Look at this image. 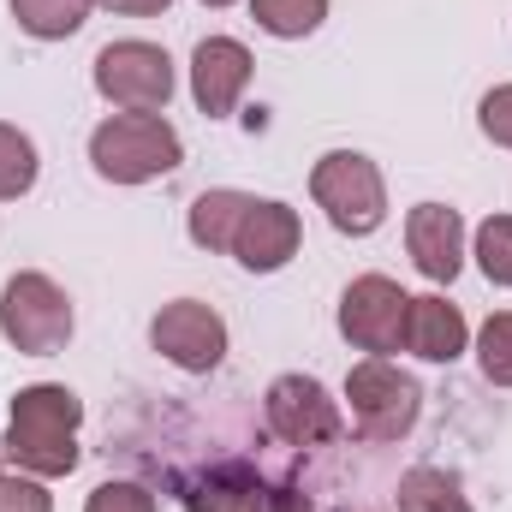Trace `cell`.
<instances>
[{
  "instance_id": "cell-15",
  "label": "cell",
  "mask_w": 512,
  "mask_h": 512,
  "mask_svg": "<svg viewBox=\"0 0 512 512\" xmlns=\"http://www.w3.org/2000/svg\"><path fill=\"white\" fill-rule=\"evenodd\" d=\"M251 203L256 197H245V191H203V197L191 203V245H203V251H233L239 221H245Z\"/></svg>"
},
{
  "instance_id": "cell-13",
  "label": "cell",
  "mask_w": 512,
  "mask_h": 512,
  "mask_svg": "<svg viewBox=\"0 0 512 512\" xmlns=\"http://www.w3.org/2000/svg\"><path fill=\"white\" fill-rule=\"evenodd\" d=\"M405 346L417 358H429V364H453L465 352V316H459V304H447V298H411Z\"/></svg>"
},
{
  "instance_id": "cell-8",
  "label": "cell",
  "mask_w": 512,
  "mask_h": 512,
  "mask_svg": "<svg viewBox=\"0 0 512 512\" xmlns=\"http://www.w3.org/2000/svg\"><path fill=\"white\" fill-rule=\"evenodd\" d=\"M149 340H155V352H161L167 364H179V370H191V376H203V370H215V364L227 358V322H221L203 298L167 304V310L149 322Z\"/></svg>"
},
{
  "instance_id": "cell-6",
  "label": "cell",
  "mask_w": 512,
  "mask_h": 512,
  "mask_svg": "<svg viewBox=\"0 0 512 512\" xmlns=\"http://www.w3.org/2000/svg\"><path fill=\"white\" fill-rule=\"evenodd\" d=\"M96 90L126 114H161L173 102V60L155 42H108L96 54Z\"/></svg>"
},
{
  "instance_id": "cell-14",
  "label": "cell",
  "mask_w": 512,
  "mask_h": 512,
  "mask_svg": "<svg viewBox=\"0 0 512 512\" xmlns=\"http://www.w3.org/2000/svg\"><path fill=\"white\" fill-rule=\"evenodd\" d=\"M185 507L191 512H268V489L256 483L245 465H227V471H209L185 489Z\"/></svg>"
},
{
  "instance_id": "cell-12",
  "label": "cell",
  "mask_w": 512,
  "mask_h": 512,
  "mask_svg": "<svg viewBox=\"0 0 512 512\" xmlns=\"http://www.w3.org/2000/svg\"><path fill=\"white\" fill-rule=\"evenodd\" d=\"M405 245H411V262H417L429 280H453L459 262H465V221H459V209H447V203H417L411 221H405Z\"/></svg>"
},
{
  "instance_id": "cell-2",
  "label": "cell",
  "mask_w": 512,
  "mask_h": 512,
  "mask_svg": "<svg viewBox=\"0 0 512 512\" xmlns=\"http://www.w3.org/2000/svg\"><path fill=\"white\" fill-rule=\"evenodd\" d=\"M90 161L114 185H143V179L173 173L185 161V143L161 114H114L90 131Z\"/></svg>"
},
{
  "instance_id": "cell-27",
  "label": "cell",
  "mask_w": 512,
  "mask_h": 512,
  "mask_svg": "<svg viewBox=\"0 0 512 512\" xmlns=\"http://www.w3.org/2000/svg\"><path fill=\"white\" fill-rule=\"evenodd\" d=\"M203 6H233V0H203Z\"/></svg>"
},
{
  "instance_id": "cell-10",
  "label": "cell",
  "mask_w": 512,
  "mask_h": 512,
  "mask_svg": "<svg viewBox=\"0 0 512 512\" xmlns=\"http://www.w3.org/2000/svg\"><path fill=\"white\" fill-rule=\"evenodd\" d=\"M245 84H251V48L245 42H233V36L197 42V54H191V96H197V108L209 120H227L239 108Z\"/></svg>"
},
{
  "instance_id": "cell-5",
  "label": "cell",
  "mask_w": 512,
  "mask_h": 512,
  "mask_svg": "<svg viewBox=\"0 0 512 512\" xmlns=\"http://www.w3.org/2000/svg\"><path fill=\"white\" fill-rule=\"evenodd\" d=\"M346 399H352V423L364 441H399L423 411V387L405 370H393L387 358H364L346 376Z\"/></svg>"
},
{
  "instance_id": "cell-16",
  "label": "cell",
  "mask_w": 512,
  "mask_h": 512,
  "mask_svg": "<svg viewBox=\"0 0 512 512\" xmlns=\"http://www.w3.org/2000/svg\"><path fill=\"white\" fill-rule=\"evenodd\" d=\"M399 512H471V501H465L459 477H447L435 465H417V471L399 477Z\"/></svg>"
},
{
  "instance_id": "cell-1",
  "label": "cell",
  "mask_w": 512,
  "mask_h": 512,
  "mask_svg": "<svg viewBox=\"0 0 512 512\" xmlns=\"http://www.w3.org/2000/svg\"><path fill=\"white\" fill-rule=\"evenodd\" d=\"M78 393L54 382H36L12 399V429H6V459L30 477H66L78 465Z\"/></svg>"
},
{
  "instance_id": "cell-18",
  "label": "cell",
  "mask_w": 512,
  "mask_h": 512,
  "mask_svg": "<svg viewBox=\"0 0 512 512\" xmlns=\"http://www.w3.org/2000/svg\"><path fill=\"white\" fill-rule=\"evenodd\" d=\"M251 18L268 36H310L322 18H328V0H251Z\"/></svg>"
},
{
  "instance_id": "cell-7",
  "label": "cell",
  "mask_w": 512,
  "mask_h": 512,
  "mask_svg": "<svg viewBox=\"0 0 512 512\" xmlns=\"http://www.w3.org/2000/svg\"><path fill=\"white\" fill-rule=\"evenodd\" d=\"M405 316H411V298L387 280V274H364L346 286L340 298V334L358 346V352H399L405 340Z\"/></svg>"
},
{
  "instance_id": "cell-24",
  "label": "cell",
  "mask_w": 512,
  "mask_h": 512,
  "mask_svg": "<svg viewBox=\"0 0 512 512\" xmlns=\"http://www.w3.org/2000/svg\"><path fill=\"white\" fill-rule=\"evenodd\" d=\"M477 114H483V137H489V143H501V149H512V84L489 90Z\"/></svg>"
},
{
  "instance_id": "cell-3",
  "label": "cell",
  "mask_w": 512,
  "mask_h": 512,
  "mask_svg": "<svg viewBox=\"0 0 512 512\" xmlns=\"http://www.w3.org/2000/svg\"><path fill=\"white\" fill-rule=\"evenodd\" d=\"M310 197H316V203L328 209V221H334L340 233H352V239L376 233L382 215H387L382 173H376V161L358 155V149H334V155H322L316 173H310Z\"/></svg>"
},
{
  "instance_id": "cell-4",
  "label": "cell",
  "mask_w": 512,
  "mask_h": 512,
  "mask_svg": "<svg viewBox=\"0 0 512 512\" xmlns=\"http://www.w3.org/2000/svg\"><path fill=\"white\" fill-rule=\"evenodd\" d=\"M0 334L24 358H54L72 340V298L48 274H12L0 292Z\"/></svg>"
},
{
  "instance_id": "cell-20",
  "label": "cell",
  "mask_w": 512,
  "mask_h": 512,
  "mask_svg": "<svg viewBox=\"0 0 512 512\" xmlns=\"http://www.w3.org/2000/svg\"><path fill=\"white\" fill-rule=\"evenodd\" d=\"M477 358H483V376L495 387H512V310L483 322V340H477Z\"/></svg>"
},
{
  "instance_id": "cell-17",
  "label": "cell",
  "mask_w": 512,
  "mask_h": 512,
  "mask_svg": "<svg viewBox=\"0 0 512 512\" xmlns=\"http://www.w3.org/2000/svg\"><path fill=\"white\" fill-rule=\"evenodd\" d=\"M90 6H96V0H12V18H18L24 36L60 42V36H72V30H84Z\"/></svg>"
},
{
  "instance_id": "cell-25",
  "label": "cell",
  "mask_w": 512,
  "mask_h": 512,
  "mask_svg": "<svg viewBox=\"0 0 512 512\" xmlns=\"http://www.w3.org/2000/svg\"><path fill=\"white\" fill-rule=\"evenodd\" d=\"M268 512H310V501L298 489H268Z\"/></svg>"
},
{
  "instance_id": "cell-11",
  "label": "cell",
  "mask_w": 512,
  "mask_h": 512,
  "mask_svg": "<svg viewBox=\"0 0 512 512\" xmlns=\"http://www.w3.org/2000/svg\"><path fill=\"white\" fill-rule=\"evenodd\" d=\"M298 239H304V227H298V215H292L286 203H251L245 221H239L233 256H239L251 274H274V268H286V262L298 256Z\"/></svg>"
},
{
  "instance_id": "cell-19",
  "label": "cell",
  "mask_w": 512,
  "mask_h": 512,
  "mask_svg": "<svg viewBox=\"0 0 512 512\" xmlns=\"http://www.w3.org/2000/svg\"><path fill=\"white\" fill-rule=\"evenodd\" d=\"M36 185V143L18 126H0V203L24 197Z\"/></svg>"
},
{
  "instance_id": "cell-21",
  "label": "cell",
  "mask_w": 512,
  "mask_h": 512,
  "mask_svg": "<svg viewBox=\"0 0 512 512\" xmlns=\"http://www.w3.org/2000/svg\"><path fill=\"white\" fill-rule=\"evenodd\" d=\"M477 262L495 286H512V215H489L477 233Z\"/></svg>"
},
{
  "instance_id": "cell-9",
  "label": "cell",
  "mask_w": 512,
  "mask_h": 512,
  "mask_svg": "<svg viewBox=\"0 0 512 512\" xmlns=\"http://www.w3.org/2000/svg\"><path fill=\"white\" fill-rule=\"evenodd\" d=\"M268 429L286 447H328L340 441V405L310 376H280L268 387Z\"/></svg>"
},
{
  "instance_id": "cell-26",
  "label": "cell",
  "mask_w": 512,
  "mask_h": 512,
  "mask_svg": "<svg viewBox=\"0 0 512 512\" xmlns=\"http://www.w3.org/2000/svg\"><path fill=\"white\" fill-rule=\"evenodd\" d=\"M114 12H131V18H149V12H161L167 0H108Z\"/></svg>"
},
{
  "instance_id": "cell-22",
  "label": "cell",
  "mask_w": 512,
  "mask_h": 512,
  "mask_svg": "<svg viewBox=\"0 0 512 512\" xmlns=\"http://www.w3.org/2000/svg\"><path fill=\"white\" fill-rule=\"evenodd\" d=\"M84 512H155V495L143 483H102Z\"/></svg>"
},
{
  "instance_id": "cell-23",
  "label": "cell",
  "mask_w": 512,
  "mask_h": 512,
  "mask_svg": "<svg viewBox=\"0 0 512 512\" xmlns=\"http://www.w3.org/2000/svg\"><path fill=\"white\" fill-rule=\"evenodd\" d=\"M0 512H54V501H48V489L36 483V477H0Z\"/></svg>"
}]
</instances>
